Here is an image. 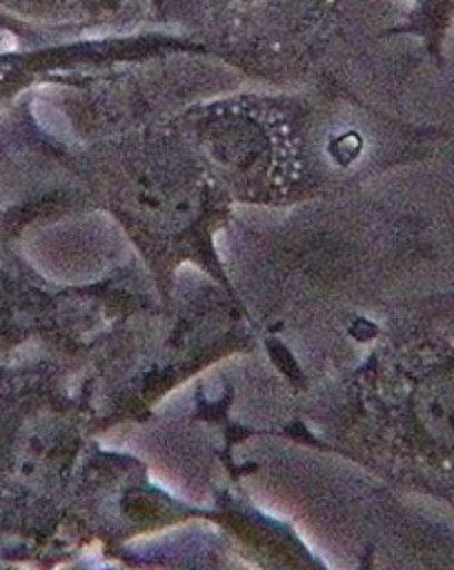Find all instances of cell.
Segmentation results:
<instances>
[{
    "instance_id": "obj_1",
    "label": "cell",
    "mask_w": 454,
    "mask_h": 570,
    "mask_svg": "<svg viewBox=\"0 0 454 570\" xmlns=\"http://www.w3.org/2000/svg\"><path fill=\"white\" fill-rule=\"evenodd\" d=\"M231 205L340 198L416 147L376 100L340 85L245 82L174 118Z\"/></svg>"
},
{
    "instance_id": "obj_2",
    "label": "cell",
    "mask_w": 454,
    "mask_h": 570,
    "mask_svg": "<svg viewBox=\"0 0 454 570\" xmlns=\"http://www.w3.org/2000/svg\"><path fill=\"white\" fill-rule=\"evenodd\" d=\"M385 0H151L149 27L176 31L243 78L269 87L340 85L374 100Z\"/></svg>"
},
{
    "instance_id": "obj_3",
    "label": "cell",
    "mask_w": 454,
    "mask_h": 570,
    "mask_svg": "<svg viewBox=\"0 0 454 570\" xmlns=\"http://www.w3.org/2000/svg\"><path fill=\"white\" fill-rule=\"evenodd\" d=\"M18 142L60 176L53 198L102 207L145 247L198 249L231 216L229 198L174 120L73 142L53 134L31 96L16 105Z\"/></svg>"
},
{
    "instance_id": "obj_4",
    "label": "cell",
    "mask_w": 454,
    "mask_h": 570,
    "mask_svg": "<svg viewBox=\"0 0 454 570\" xmlns=\"http://www.w3.org/2000/svg\"><path fill=\"white\" fill-rule=\"evenodd\" d=\"M249 82L205 51H169L76 71L33 91L53 111L38 118L73 142L162 125L198 100ZM33 105V102H31Z\"/></svg>"
},
{
    "instance_id": "obj_5",
    "label": "cell",
    "mask_w": 454,
    "mask_h": 570,
    "mask_svg": "<svg viewBox=\"0 0 454 570\" xmlns=\"http://www.w3.org/2000/svg\"><path fill=\"white\" fill-rule=\"evenodd\" d=\"M151 0H0V13L47 40L147 29Z\"/></svg>"
}]
</instances>
